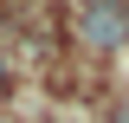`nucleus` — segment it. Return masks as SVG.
Returning <instances> with one entry per match:
<instances>
[{"label": "nucleus", "instance_id": "7ed1b4c3", "mask_svg": "<svg viewBox=\"0 0 129 123\" xmlns=\"http://www.w3.org/2000/svg\"><path fill=\"white\" fill-rule=\"evenodd\" d=\"M110 123H129V104H123V110H116V117H110Z\"/></svg>", "mask_w": 129, "mask_h": 123}, {"label": "nucleus", "instance_id": "f257e3e1", "mask_svg": "<svg viewBox=\"0 0 129 123\" xmlns=\"http://www.w3.org/2000/svg\"><path fill=\"white\" fill-rule=\"evenodd\" d=\"M78 39L97 46V52H123V39H129V7H123V0H84V7H78Z\"/></svg>", "mask_w": 129, "mask_h": 123}, {"label": "nucleus", "instance_id": "f03ea898", "mask_svg": "<svg viewBox=\"0 0 129 123\" xmlns=\"http://www.w3.org/2000/svg\"><path fill=\"white\" fill-rule=\"evenodd\" d=\"M7 78H13V65H7V52H0V97H7Z\"/></svg>", "mask_w": 129, "mask_h": 123}]
</instances>
